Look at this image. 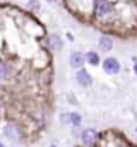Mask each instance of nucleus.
I'll return each instance as SVG.
<instances>
[{
  "instance_id": "nucleus-1",
  "label": "nucleus",
  "mask_w": 137,
  "mask_h": 147,
  "mask_svg": "<svg viewBox=\"0 0 137 147\" xmlns=\"http://www.w3.org/2000/svg\"><path fill=\"white\" fill-rule=\"evenodd\" d=\"M113 11V7L108 0H95L94 2V13L99 18H105Z\"/></svg>"
},
{
  "instance_id": "nucleus-2",
  "label": "nucleus",
  "mask_w": 137,
  "mask_h": 147,
  "mask_svg": "<svg viewBox=\"0 0 137 147\" xmlns=\"http://www.w3.org/2000/svg\"><path fill=\"white\" fill-rule=\"evenodd\" d=\"M81 141L86 147H94L97 142V131L94 128H86L81 134Z\"/></svg>"
},
{
  "instance_id": "nucleus-3",
  "label": "nucleus",
  "mask_w": 137,
  "mask_h": 147,
  "mask_svg": "<svg viewBox=\"0 0 137 147\" xmlns=\"http://www.w3.org/2000/svg\"><path fill=\"white\" fill-rule=\"evenodd\" d=\"M102 66H103V71L108 73V74H116V73H120V69H121L120 61L116 60L115 57H108V58H105Z\"/></svg>"
},
{
  "instance_id": "nucleus-4",
  "label": "nucleus",
  "mask_w": 137,
  "mask_h": 147,
  "mask_svg": "<svg viewBox=\"0 0 137 147\" xmlns=\"http://www.w3.org/2000/svg\"><path fill=\"white\" fill-rule=\"evenodd\" d=\"M84 63H86V55L81 52H73L71 53V57H69V65L73 66V68H82L84 66Z\"/></svg>"
},
{
  "instance_id": "nucleus-5",
  "label": "nucleus",
  "mask_w": 137,
  "mask_h": 147,
  "mask_svg": "<svg viewBox=\"0 0 137 147\" xmlns=\"http://www.w3.org/2000/svg\"><path fill=\"white\" fill-rule=\"evenodd\" d=\"M76 81H77V84H81L82 87H89L90 84H92L90 74L87 73V71H84V69H79L76 73Z\"/></svg>"
},
{
  "instance_id": "nucleus-6",
  "label": "nucleus",
  "mask_w": 137,
  "mask_h": 147,
  "mask_svg": "<svg viewBox=\"0 0 137 147\" xmlns=\"http://www.w3.org/2000/svg\"><path fill=\"white\" fill-rule=\"evenodd\" d=\"M99 49L102 52H110L113 49V39L108 37V36H102L99 39Z\"/></svg>"
},
{
  "instance_id": "nucleus-7",
  "label": "nucleus",
  "mask_w": 137,
  "mask_h": 147,
  "mask_svg": "<svg viewBox=\"0 0 137 147\" xmlns=\"http://www.w3.org/2000/svg\"><path fill=\"white\" fill-rule=\"evenodd\" d=\"M5 136L11 141H18L19 139V133H18V128L15 125H7L5 126Z\"/></svg>"
},
{
  "instance_id": "nucleus-8",
  "label": "nucleus",
  "mask_w": 137,
  "mask_h": 147,
  "mask_svg": "<svg viewBox=\"0 0 137 147\" xmlns=\"http://www.w3.org/2000/svg\"><path fill=\"white\" fill-rule=\"evenodd\" d=\"M48 44H50L52 50H61V47H63V40H61L60 36H50V39H48Z\"/></svg>"
},
{
  "instance_id": "nucleus-9",
  "label": "nucleus",
  "mask_w": 137,
  "mask_h": 147,
  "mask_svg": "<svg viewBox=\"0 0 137 147\" xmlns=\"http://www.w3.org/2000/svg\"><path fill=\"white\" fill-rule=\"evenodd\" d=\"M86 60L89 61L92 66H97L100 63V57L97 55V52H87V55H86Z\"/></svg>"
},
{
  "instance_id": "nucleus-10",
  "label": "nucleus",
  "mask_w": 137,
  "mask_h": 147,
  "mask_svg": "<svg viewBox=\"0 0 137 147\" xmlns=\"http://www.w3.org/2000/svg\"><path fill=\"white\" fill-rule=\"evenodd\" d=\"M81 121H82V118H81L79 113H69V125L71 126L77 128V126L81 125Z\"/></svg>"
},
{
  "instance_id": "nucleus-11",
  "label": "nucleus",
  "mask_w": 137,
  "mask_h": 147,
  "mask_svg": "<svg viewBox=\"0 0 137 147\" xmlns=\"http://www.w3.org/2000/svg\"><path fill=\"white\" fill-rule=\"evenodd\" d=\"M61 123H64V125H69V113H64V115H61Z\"/></svg>"
},
{
  "instance_id": "nucleus-12",
  "label": "nucleus",
  "mask_w": 137,
  "mask_h": 147,
  "mask_svg": "<svg viewBox=\"0 0 137 147\" xmlns=\"http://www.w3.org/2000/svg\"><path fill=\"white\" fill-rule=\"evenodd\" d=\"M0 78H5V68L0 65Z\"/></svg>"
},
{
  "instance_id": "nucleus-13",
  "label": "nucleus",
  "mask_w": 137,
  "mask_h": 147,
  "mask_svg": "<svg viewBox=\"0 0 137 147\" xmlns=\"http://www.w3.org/2000/svg\"><path fill=\"white\" fill-rule=\"evenodd\" d=\"M134 73L137 74V63H136V65H134Z\"/></svg>"
},
{
  "instance_id": "nucleus-14",
  "label": "nucleus",
  "mask_w": 137,
  "mask_h": 147,
  "mask_svg": "<svg viewBox=\"0 0 137 147\" xmlns=\"http://www.w3.org/2000/svg\"><path fill=\"white\" fill-rule=\"evenodd\" d=\"M0 2H10V0H0Z\"/></svg>"
},
{
  "instance_id": "nucleus-15",
  "label": "nucleus",
  "mask_w": 137,
  "mask_h": 147,
  "mask_svg": "<svg viewBox=\"0 0 137 147\" xmlns=\"http://www.w3.org/2000/svg\"><path fill=\"white\" fill-rule=\"evenodd\" d=\"M47 2H56V0H47Z\"/></svg>"
},
{
  "instance_id": "nucleus-16",
  "label": "nucleus",
  "mask_w": 137,
  "mask_h": 147,
  "mask_svg": "<svg viewBox=\"0 0 137 147\" xmlns=\"http://www.w3.org/2000/svg\"><path fill=\"white\" fill-rule=\"evenodd\" d=\"M0 147H5V146H3V144H2V142H0Z\"/></svg>"
},
{
  "instance_id": "nucleus-17",
  "label": "nucleus",
  "mask_w": 137,
  "mask_h": 147,
  "mask_svg": "<svg viewBox=\"0 0 137 147\" xmlns=\"http://www.w3.org/2000/svg\"><path fill=\"white\" fill-rule=\"evenodd\" d=\"M50 147H56V146H50Z\"/></svg>"
},
{
  "instance_id": "nucleus-18",
  "label": "nucleus",
  "mask_w": 137,
  "mask_h": 147,
  "mask_svg": "<svg viewBox=\"0 0 137 147\" xmlns=\"http://www.w3.org/2000/svg\"><path fill=\"white\" fill-rule=\"evenodd\" d=\"M136 131H137V129H136Z\"/></svg>"
}]
</instances>
